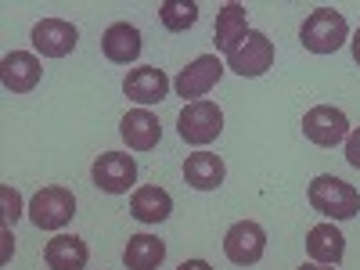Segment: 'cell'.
I'll return each mask as SVG.
<instances>
[{"mask_svg": "<svg viewBox=\"0 0 360 270\" xmlns=\"http://www.w3.org/2000/svg\"><path fill=\"white\" fill-rule=\"evenodd\" d=\"M307 198L328 220H349V217L360 213V191L353 184H346L342 176H332V173L314 176L310 188H307Z\"/></svg>", "mask_w": 360, "mask_h": 270, "instance_id": "1", "label": "cell"}, {"mask_svg": "<svg viewBox=\"0 0 360 270\" xmlns=\"http://www.w3.org/2000/svg\"><path fill=\"white\" fill-rule=\"evenodd\" d=\"M299 40L310 54H335L346 40H349V25L342 18V11L332 8H317L307 15L303 29H299Z\"/></svg>", "mask_w": 360, "mask_h": 270, "instance_id": "2", "label": "cell"}, {"mask_svg": "<svg viewBox=\"0 0 360 270\" xmlns=\"http://www.w3.org/2000/svg\"><path fill=\"white\" fill-rule=\"evenodd\" d=\"M176 130H180V137H184L188 144H195V148H202V144H209V141H217L220 137V130H224V112H220V105H213V101H188L184 108H180V115H176Z\"/></svg>", "mask_w": 360, "mask_h": 270, "instance_id": "3", "label": "cell"}, {"mask_svg": "<svg viewBox=\"0 0 360 270\" xmlns=\"http://www.w3.org/2000/svg\"><path fill=\"white\" fill-rule=\"evenodd\" d=\"M76 217V195L69 188H44L33 195V202H29V220H33L40 231H62L69 220Z\"/></svg>", "mask_w": 360, "mask_h": 270, "instance_id": "4", "label": "cell"}, {"mask_svg": "<svg viewBox=\"0 0 360 270\" xmlns=\"http://www.w3.org/2000/svg\"><path fill=\"white\" fill-rule=\"evenodd\" d=\"M266 252V231L256 220H238L224 234V256L234 266H256Z\"/></svg>", "mask_w": 360, "mask_h": 270, "instance_id": "5", "label": "cell"}, {"mask_svg": "<svg viewBox=\"0 0 360 270\" xmlns=\"http://www.w3.org/2000/svg\"><path fill=\"white\" fill-rule=\"evenodd\" d=\"M303 137L317 148H335L349 137V119L342 108L332 105H317L303 115Z\"/></svg>", "mask_w": 360, "mask_h": 270, "instance_id": "6", "label": "cell"}, {"mask_svg": "<svg viewBox=\"0 0 360 270\" xmlns=\"http://www.w3.org/2000/svg\"><path fill=\"white\" fill-rule=\"evenodd\" d=\"M220 76H224L220 58L217 54H202L188 69H180V76L173 79V90H176V98H184V101H202L209 90L220 83Z\"/></svg>", "mask_w": 360, "mask_h": 270, "instance_id": "7", "label": "cell"}, {"mask_svg": "<svg viewBox=\"0 0 360 270\" xmlns=\"http://www.w3.org/2000/svg\"><path fill=\"white\" fill-rule=\"evenodd\" d=\"M90 176H94L98 191H105V195H127L134 188V180H137V162L127 152H105L94 162Z\"/></svg>", "mask_w": 360, "mask_h": 270, "instance_id": "8", "label": "cell"}, {"mask_svg": "<svg viewBox=\"0 0 360 270\" xmlns=\"http://www.w3.org/2000/svg\"><path fill=\"white\" fill-rule=\"evenodd\" d=\"M270 65H274V40H266L259 29H249L245 44L238 47L234 54H227V69L245 76V79H256L263 76Z\"/></svg>", "mask_w": 360, "mask_h": 270, "instance_id": "9", "label": "cell"}, {"mask_svg": "<svg viewBox=\"0 0 360 270\" xmlns=\"http://www.w3.org/2000/svg\"><path fill=\"white\" fill-rule=\"evenodd\" d=\"M76 44H79V33H76L72 22L44 18V22L33 25V47H37V54H44V58H65Z\"/></svg>", "mask_w": 360, "mask_h": 270, "instance_id": "10", "label": "cell"}, {"mask_svg": "<svg viewBox=\"0 0 360 270\" xmlns=\"http://www.w3.org/2000/svg\"><path fill=\"white\" fill-rule=\"evenodd\" d=\"M119 134L123 141L130 144V152H152V148L162 141V123L155 112L148 108H134L123 115V123H119Z\"/></svg>", "mask_w": 360, "mask_h": 270, "instance_id": "11", "label": "cell"}, {"mask_svg": "<svg viewBox=\"0 0 360 270\" xmlns=\"http://www.w3.org/2000/svg\"><path fill=\"white\" fill-rule=\"evenodd\" d=\"M123 94H127L130 101H137L141 108L159 105V101H166V94H169V76H166L162 69H152V65L134 69V72L123 79Z\"/></svg>", "mask_w": 360, "mask_h": 270, "instance_id": "12", "label": "cell"}, {"mask_svg": "<svg viewBox=\"0 0 360 270\" xmlns=\"http://www.w3.org/2000/svg\"><path fill=\"white\" fill-rule=\"evenodd\" d=\"M40 58L29 54V51H11L4 54V62H0V79L11 94H29L37 83H40Z\"/></svg>", "mask_w": 360, "mask_h": 270, "instance_id": "13", "label": "cell"}, {"mask_svg": "<svg viewBox=\"0 0 360 270\" xmlns=\"http://www.w3.org/2000/svg\"><path fill=\"white\" fill-rule=\"evenodd\" d=\"M101 51L108 62L115 65H130L141 58V33L130 25V22H115L105 29V37H101Z\"/></svg>", "mask_w": 360, "mask_h": 270, "instance_id": "14", "label": "cell"}, {"mask_svg": "<svg viewBox=\"0 0 360 270\" xmlns=\"http://www.w3.org/2000/svg\"><path fill=\"white\" fill-rule=\"evenodd\" d=\"M307 252L314 263H324V266H339L342 256H346V238L335 224H317L310 234H307Z\"/></svg>", "mask_w": 360, "mask_h": 270, "instance_id": "15", "label": "cell"}, {"mask_svg": "<svg viewBox=\"0 0 360 270\" xmlns=\"http://www.w3.org/2000/svg\"><path fill=\"white\" fill-rule=\"evenodd\" d=\"M224 176H227L224 159L213 155V152H195L184 162V180H188L195 191H217L224 184Z\"/></svg>", "mask_w": 360, "mask_h": 270, "instance_id": "16", "label": "cell"}, {"mask_svg": "<svg viewBox=\"0 0 360 270\" xmlns=\"http://www.w3.org/2000/svg\"><path fill=\"white\" fill-rule=\"evenodd\" d=\"M86 256H90V249H86L83 238H76V234H58V238H51L47 249H44V259H47L51 270H83Z\"/></svg>", "mask_w": 360, "mask_h": 270, "instance_id": "17", "label": "cell"}, {"mask_svg": "<svg viewBox=\"0 0 360 270\" xmlns=\"http://www.w3.org/2000/svg\"><path fill=\"white\" fill-rule=\"evenodd\" d=\"M130 213H134V220H141V224H162V220L173 213V198H169V191H162V188H155V184L137 188L134 198H130Z\"/></svg>", "mask_w": 360, "mask_h": 270, "instance_id": "18", "label": "cell"}, {"mask_svg": "<svg viewBox=\"0 0 360 270\" xmlns=\"http://www.w3.org/2000/svg\"><path fill=\"white\" fill-rule=\"evenodd\" d=\"M249 37V22H245V8L242 4H227L217 15V51L234 54Z\"/></svg>", "mask_w": 360, "mask_h": 270, "instance_id": "19", "label": "cell"}, {"mask_svg": "<svg viewBox=\"0 0 360 270\" xmlns=\"http://www.w3.org/2000/svg\"><path fill=\"white\" fill-rule=\"evenodd\" d=\"M162 259H166V245L152 234H134L127 242V252H123L127 270H159Z\"/></svg>", "mask_w": 360, "mask_h": 270, "instance_id": "20", "label": "cell"}, {"mask_svg": "<svg viewBox=\"0 0 360 270\" xmlns=\"http://www.w3.org/2000/svg\"><path fill=\"white\" fill-rule=\"evenodd\" d=\"M159 22L169 29V33H184L198 22V4H180V0H166L159 4Z\"/></svg>", "mask_w": 360, "mask_h": 270, "instance_id": "21", "label": "cell"}, {"mask_svg": "<svg viewBox=\"0 0 360 270\" xmlns=\"http://www.w3.org/2000/svg\"><path fill=\"white\" fill-rule=\"evenodd\" d=\"M0 198H4V220H8V224L18 220V217H22V198H18V191H15V188H0Z\"/></svg>", "mask_w": 360, "mask_h": 270, "instance_id": "22", "label": "cell"}, {"mask_svg": "<svg viewBox=\"0 0 360 270\" xmlns=\"http://www.w3.org/2000/svg\"><path fill=\"white\" fill-rule=\"evenodd\" d=\"M346 162L353 169H360V127L349 130V137H346Z\"/></svg>", "mask_w": 360, "mask_h": 270, "instance_id": "23", "label": "cell"}, {"mask_svg": "<svg viewBox=\"0 0 360 270\" xmlns=\"http://www.w3.org/2000/svg\"><path fill=\"white\" fill-rule=\"evenodd\" d=\"M176 270H213V266H209L205 259H184V263H180Z\"/></svg>", "mask_w": 360, "mask_h": 270, "instance_id": "24", "label": "cell"}, {"mask_svg": "<svg viewBox=\"0 0 360 270\" xmlns=\"http://www.w3.org/2000/svg\"><path fill=\"white\" fill-rule=\"evenodd\" d=\"M353 62L360 65V29H356V33H353Z\"/></svg>", "mask_w": 360, "mask_h": 270, "instance_id": "25", "label": "cell"}, {"mask_svg": "<svg viewBox=\"0 0 360 270\" xmlns=\"http://www.w3.org/2000/svg\"><path fill=\"white\" fill-rule=\"evenodd\" d=\"M8 256H11V231L4 227V259H8Z\"/></svg>", "mask_w": 360, "mask_h": 270, "instance_id": "26", "label": "cell"}, {"mask_svg": "<svg viewBox=\"0 0 360 270\" xmlns=\"http://www.w3.org/2000/svg\"><path fill=\"white\" fill-rule=\"evenodd\" d=\"M299 270H335V266H324V263H303Z\"/></svg>", "mask_w": 360, "mask_h": 270, "instance_id": "27", "label": "cell"}]
</instances>
